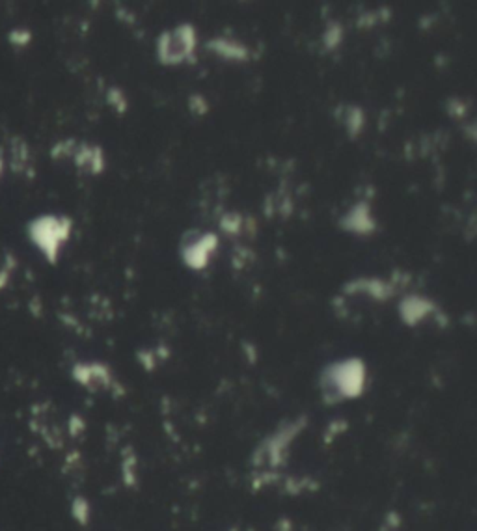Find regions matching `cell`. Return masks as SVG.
I'll use <instances>...</instances> for the list:
<instances>
[{
  "instance_id": "cell-3",
  "label": "cell",
  "mask_w": 477,
  "mask_h": 531,
  "mask_svg": "<svg viewBox=\"0 0 477 531\" xmlns=\"http://www.w3.org/2000/svg\"><path fill=\"white\" fill-rule=\"evenodd\" d=\"M345 228L353 229V231H368L373 228V220L369 217V207L368 206H356L353 211L345 217Z\"/></svg>"
},
{
  "instance_id": "cell-2",
  "label": "cell",
  "mask_w": 477,
  "mask_h": 531,
  "mask_svg": "<svg viewBox=\"0 0 477 531\" xmlns=\"http://www.w3.org/2000/svg\"><path fill=\"white\" fill-rule=\"evenodd\" d=\"M217 250V237L211 234H190L184 237L181 255L190 269H203Z\"/></svg>"
},
{
  "instance_id": "cell-1",
  "label": "cell",
  "mask_w": 477,
  "mask_h": 531,
  "mask_svg": "<svg viewBox=\"0 0 477 531\" xmlns=\"http://www.w3.org/2000/svg\"><path fill=\"white\" fill-rule=\"evenodd\" d=\"M196 49V30L190 25H179L159 38L157 55L161 64L177 65L192 60Z\"/></svg>"
},
{
  "instance_id": "cell-4",
  "label": "cell",
  "mask_w": 477,
  "mask_h": 531,
  "mask_svg": "<svg viewBox=\"0 0 477 531\" xmlns=\"http://www.w3.org/2000/svg\"><path fill=\"white\" fill-rule=\"evenodd\" d=\"M211 47L217 51L218 55L226 56V58H235V60L246 58V51H244L241 45L234 43V41H222V39H217V41H213Z\"/></svg>"
}]
</instances>
